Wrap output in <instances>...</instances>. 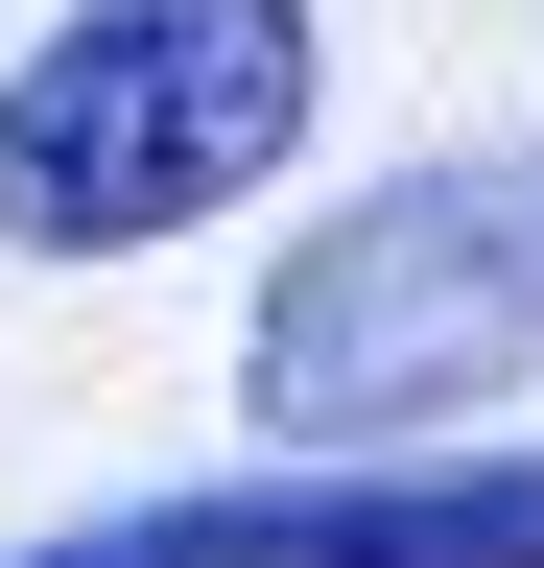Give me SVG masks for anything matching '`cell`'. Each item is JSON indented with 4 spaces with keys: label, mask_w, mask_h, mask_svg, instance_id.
<instances>
[{
    "label": "cell",
    "mask_w": 544,
    "mask_h": 568,
    "mask_svg": "<svg viewBox=\"0 0 544 568\" xmlns=\"http://www.w3.org/2000/svg\"><path fill=\"white\" fill-rule=\"evenodd\" d=\"M331 119L308 0H72L0 71V261H166L260 213Z\"/></svg>",
    "instance_id": "1"
},
{
    "label": "cell",
    "mask_w": 544,
    "mask_h": 568,
    "mask_svg": "<svg viewBox=\"0 0 544 568\" xmlns=\"http://www.w3.org/2000/svg\"><path fill=\"white\" fill-rule=\"evenodd\" d=\"M24 568H544V450H285L214 497H119Z\"/></svg>",
    "instance_id": "3"
},
{
    "label": "cell",
    "mask_w": 544,
    "mask_h": 568,
    "mask_svg": "<svg viewBox=\"0 0 544 568\" xmlns=\"http://www.w3.org/2000/svg\"><path fill=\"white\" fill-rule=\"evenodd\" d=\"M521 379H544V142H473V166L308 213L237 308V403L285 450H450Z\"/></svg>",
    "instance_id": "2"
}]
</instances>
